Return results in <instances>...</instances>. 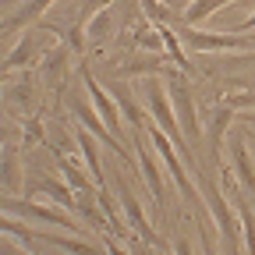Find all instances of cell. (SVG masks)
I'll list each match as a JSON object with an SVG mask.
<instances>
[{
	"label": "cell",
	"instance_id": "6da1fadb",
	"mask_svg": "<svg viewBox=\"0 0 255 255\" xmlns=\"http://www.w3.org/2000/svg\"><path fill=\"white\" fill-rule=\"evenodd\" d=\"M142 85H145V100H149V121L159 124V128H163V131L170 135L174 149H177L181 159H184V167H188V170H195V174H202V170H199V156H195V149L188 145V138H184V131H181L177 114H174V103H170V96H167L163 82H159V78H145Z\"/></svg>",
	"mask_w": 255,
	"mask_h": 255
},
{
	"label": "cell",
	"instance_id": "7a4b0ae2",
	"mask_svg": "<svg viewBox=\"0 0 255 255\" xmlns=\"http://www.w3.org/2000/svg\"><path fill=\"white\" fill-rule=\"evenodd\" d=\"M145 135H149V145L159 152V159H163V167L170 170V181H174V188L181 191V199H184L188 206H199V216H202V206H206V199H199L195 184H191V177H188L191 170L184 167V159H181V152L174 149L170 135H167L159 124H152V121H145Z\"/></svg>",
	"mask_w": 255,
	"mask_h": 255
},
{
	"label": "cell",
	"instance_id": "3957f363",
	"mask_svg": "<svg viewBox=\"0 0 255 255\" xmlns=\"http://www.w3.org/2000/svg\"><path fill=\"white\" fill-rule=\"evenodd\" d=\"M199 191H202V199H206V209L213 213V220H216V227H220V238H223V245H227V255H241V220L234 216V209H231V199L223 195V188L216 184V181H209L206 177V170L199 174Z\"/></svg>",
	"mask_w": 255,
	"mask_h": 255
},
{
	"label": "cell",
	"instance_id": "277c9868",
	"mask_svg": "<svg viewBox=\"0 0 255 255\" xmlns=\"http://www.w3.org/2000/svg\"><path fill=\"white\" fill-rule=\"evenodd\" d=\"M170 103H174V114H177V124H181V131H184V138H188V145L195 149L199 142H206V128L199 124V114H195V100H191V89H188V75L181 71V68H174L170 75ZM195 156H199V149H195Z\"/></svg>",
	"mask_w": 255,
	"mask_h": 255
},
{
	"label": "cell",
	"instance_id": "5b68a950",
	"mask_svg": "<svg viewBox=\"0 0 255 255\" xmlns=\"http://www.w3.org/2000/svg\"><path fill=\"white\" fill-rule=\"evenodd\" d=\"M181 43L191 46L195 53H220V50H234V53H248L255 50V36H241V32H202L195 25H184Z\"/></svg>",
	"mask_w": 255,
	"mask_h": 255
},
{
	"label": "cell",
	"instance_id": "8992f818",
	"mask_svg": "<svg viewBox=\"0 0 255 255\" xmlns=\"http://www.w3.org/2000/svg\"><path fill=\"white\" fill-rule=\"evenodd\" d=\"M25 195L28 199H36V195H50L60 209H78V199H75V188L68 181H57L50 177L39 163H28V177H25Z\"/></svg>",
	"mask_w": 255,
	"mask_h": 255
},
{
	"label": "cell",
	"instance_id": "52a82bcc",
	"mask_svg": "<svg viewBox=\"0 0 255 255\" xmlns=\"http://www.w3.org/2000/svg\"><path fill=\"white\" fill-rule=\"evenodd\" d=\"M114 184H117V195H121V206H124V216H128V227H131L135 231V238H142V241H149V245H156L159 252H167L170 245L163 241V238H159L156 234V227H152V223H149V216H145V209H142V202L135 199V191L131 188H128V181L117 174L114 177Z\"/></svg>",
	"mask_w": 255,
	"mask_h": 255
},
{
	"label": "cell",
	"instance_id": "ba28073f",
	"mask_svg": "<svg viewBox=\"0 0 255 255\" xmlns=\"http://www.w3.org/2000/svg\"><path fill=\"white\" fill-rule=\"evenodd\" d=\"M4 213L7 216H25V220H39V223H57V227H68V231H82L71 213H64L57 206H39V202H25V199H4Z\"/></svg>",
	"mask_w": 255,
	"mask_h": 255
},
{
	"label": "cell",
	"instance_id": "9c48e42d",
	"mask_svg": "<svg viewBox=\"0 0 255 255\" xmlns=\"http://www.w3.org/2000/svg\"><path fill=\"white\" fill-rule=\"evenodd\" d=\"M82 82H85V92H89V100H92V107L96 110H100V117L107 121V128H110V131L128 145V142H131V138H124V131H121V107H117V100H114V96L100 85V82H96V75L85 68V64H82Z\"/></svg>",
	"mask_w": 255,
	"mask_h": 255
},
{
	"label": "cell",
	"instance_id": "30bf717a",
	"mask_svg": "<svg viewBox=\"0 0 255 255\" xmlns=\"http://www.w3.org/2000/svg\"><path fill=\"white\" fill-rule=\"evenodd\" d=\"M135 131V156H138V170H142V177H145V184H149V191H152V202L159 206V209H167V184H163V174H159V167H156V159H152V152L142 145V128H131Z\"/></svg>",
	"mask_w": 255,
	"mask_h": 255
},
{
	"label": "cell",
	"instance_id": "8fae6325",
	"mask_svg": "<svg viewBox=\"0 0 255 255\" xmlns=\"http://www.w3.org/2000/svg\"><path fill=\"white\" fill-rule=\"evenodd\" d=\"M96 138L85 124H78L75 128V145H78V152H82V159H85V167H89V177L96 181V188L100 191H107V174H103V156H100V149H96Z\"/></svg>",
	"mask_w": 255,
	"mask_h": 255
},
{
	"label": "cell",
	"instance_id": "7c38bea8",
	"mask_svg": "<svg viewBox=\"0 0 255 255\" xmlns=\"http://www.w3.org/2000/svg\"><path fill=\"white\" fill-rule=\"evenodd\" d=\"M238 117V110L234 107H227V103H220V107H213L209 110V121L202 124L206 128V149H209V156L213 159H220V149H223V135H227V128H231V121Z\"/></svg>",
	"mask_w": 255,
	"mask_h": 255
},
{
	"label": "cell",
	"instance_id": "4fadbf2b",
	"mask_svg": "<svg viewBox=\"0 0 255 255\" xmlns=\"http://www.w3.org/2000/svg\"><path fill=\"white\" fill-rule=\"evenodd\" d=\"M50 152H53V159H57V167H60V174H64V181H68L75 191H82V195H100V188H96V181L92 177H85L82 174V167L75 163V159L64 152V149H57V145H50Z\"/></svg>",
	"mask_w": 255,
	"mask_h": 255
},
{
	"label": "cell",
	"instance_id": "5bb4252c",
	"mask_svg": "<svg viewBox=\"0 0 255 255\" xmlns=\"http://www.w3.org/2000/svg\"><path fill=\"white\" fill-rule=\"evenodd\" d=\"M39 245H50V248H60V252H71V255H107L103 241L92 245V241H82V238H64V234H50V231H32Z\"/></svg>",
	"mask_w": 255,
	"mask_h": 255
},
{
	"label": "cell",
	"instance_id": "9a60e30c",
	"mask_svg": "<svg viewBox=\"0 0 255 255\" xmlns=\"http://www.w3.org/2000/svg\"><path fill=\"white\" fill-rule=\"evenodd\" d=\"M110 96L117 100V107H121V114L128 117V124L131 128H145V114H142V107L135 103V92H131V85L128 82H110Z\"/></svg>",
	"mask_w": 255,
	"mask_h": 255
},
{
	"label": "cell",
	"instance_id": "2e32d148",
	"mask_svg": "<svg viewBox=\"0 0 255 255\" xmlns=\"http://www.w3.org/2000/svg\"><path fill=\"white\" fill-rule=\"evenodd\" d=\"M50 4H53V0H25L21 11H14V14L4 18V32H18V28H25V25H39L43 14L50 11Z\"/></svg>",
	"mask_w": 255,
	"mask_h": 255
},
{
	"label": "cell",
	"instance_id": "e0dca14e",
	"mask_svg": "<svg viewBox=\"0 0 255 255\" xmlns=\"http://www.w3.org/2000/svg\"><path fill=\"white\" fill-rule=\"evenodd\" d=\"M68 53H71V46L68 43H57V50H50L46 53V60H43V71H46V82L57 89V85H64V78H68Z\"/></svg>",
	"mask_w": 255,
	"mask_h": 255
},
{
	"label": "cell",
	"instance_id": "ac0fdd59",
	"mask_svg": "<svg viewBox=\"0 0 255 255\" xmlns=\"http://www.w3.org/2000/svg\"><path fill=\"white\" fill-rule=\"evenodd\" d=\"M231 4H238V0H191V4L181 11V21H184V25H199V21H206L209 14H216L220 7H231Z\"/></svg>",
	"mask_w": 255,
	"mask_h": 255
},
{
	"label": "cell",
	"instance_id": "d6986e66",
	"mask_svg": "<svg viewBox=\"0 0 255 255\" xmlns=\"http://www.w3.org/2000/svg\"><path fill=\"white\" fill-rule=\"evenodd\" d=\"M36 50H39V46H36V36H32V32H25L21 43H18V46L11 50V57L4 60V75H11V71H18V68H28V64L36 60V57H32Z\"/></svg>",
	"mask_w": 255,
	"mask_h": 255
},
{
	"label": "cell",
	"instance_id": "ffe728a7",
	"mask_svg": "<svg viewBox=\"0 0 255 255\" xmlns=\"http://www.w3.org/2000/svg\"><path fill=\"white\" fill-rule=\"evenodd\" d=\"M18 181H21V170H18V145L7 142V145H4V188H7V191H18Z\"/></svg>",
	"mask_w": 255,
	"mask_h": 255
},
{
	"label": "cell",
	"instance_id": "44dd1931",
	"mask_svg": "<svg viewBox=\"0 0 255 255\" xmlns=\"http://www.w3.org/2000/svg\"><path fill=\"white\" fill-rule=\"evenodd\" d=\"M223 103L234 107V110H255V92H227Z\"/></svg>",
	"mask_w": 255,
	"mask_h": 255
},
{
	"label": "cell",
	"instance_id": "7402d4cb",
	"mask_svg": "<svg viewBox=\"0 0 255 255\" xmlns=\"http://www.w3.org/2000/svg\"><path fill=\"white\" fill-rule=\"evenodd\" d=\"M25 145H46V135H43V121L32 117L25 124Z\"/></svg>",
	"mask_w": 255,
	"mask_h": 255
},
{
	"label": "cell",
	"instance_id": "603a6c76",
	"mask_svg": "<svg viewBox=\"0 0 255 255\" xmlns=\"http://www.w3.org/2000/svg\"><path fill=\"white\" fill-rule=\"evenodd\" d=\"M131 255H159V248L142 241V238H131Z\"/></svg>",
	"mask_w": 255,
	"mask_h": 255
},
{
	"label": "cell",
	"instance_id": "cb8c5ba5",
	"mask_svg": "<svg viewBox=\"0 0 255 255\" xmlns=\"http://www.w3.org/2000/svg\"><path fill=\"white\" fill-rule=\"evenodd\" d=\"M227 32H241V36H248V32H255V11L248 18H241L238 25H227Z\"/></svg>",
	"mask_w": 255,
	"mask_h": 255
},
{
	"label": "cell",
	"instance_id": "d4e9b609",
	"mask_svg": "<svg viewBox=\"0 0 255 255\" xmlns=\"http://www.w3.org/2000/svg\"><path fill=\"white\" fill-rule=\"evenodd\" d=\"M199 241H202V255H216V245H213L209 231L202 227V220H199Z\"/></svg>",
	"mask_w": 255,
	"mask_h": 255
},
{
	"label": "cell",
	"instance_id": "484cf974",
	"mask_svg": "<svg viewBox=\"0 0 255 255\" xmlns=\"http://www.w3.org/2000/svg\"><path fill=\"white\" fill-rule=\"evenodd\" d=\"M100 241H103V248H107V255H131V252H124V248H121V245H117V241H114V238H110L107 231H103V238H100Z\"/></svg>",
	"mask_w": 255,
	"mask_h": 255
},
{
	"label": "cell",
	"instance_id": "4316f807",
	"mask_svg": "<svg viewBox=\"0 0 255 255\" xmlns=\"http://www.w3.org/2000/svg\"><path fill=\"white\" fill-rule=\"evenodd\" d=\"M174 255H191V245H188V238H177V241H174Z\"/></svg>",
	"mask_w": 255,
	"mask_h": 255
},
{
	"label": "cell",
	"instance_id": "83f0119b",
	"mask_svg": "<svg viewBox=\"0 0 255 255\" xmlns=\"http://www.w3.org/2000/svg\"><path fill=\"white\" fill-rule=\"evenodd\" d=\"M238 117H241V121H245L248 128H255V114H238Z\"/></svg>",
	"mask_w": 255,
	"mask_h": 255
},
{
	"label": "cell",
	"instance_id": "f1b7e54d",
	"mask_svg": "<svg viewBox=\"0 0 255 255\" xmlns=\"http://www.w3.org/2000/svg\"><path fill=\"white\" fill-rule=\"evenodd\" d=\"M188 4H191V0H188Z\"/></svg>",
	"mask_w": 255,
	"mask_h": 255
}]
</instances>
